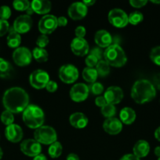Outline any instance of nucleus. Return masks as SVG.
Instances as JSON below:
<instances>
[{
    "mask_svg": "<svg viewBox=\"0 0 160 160\" xmlns=\"http://www.w3.org/2000/svg\"><path fill=\"white\" fill-rule=\"evenodd\" d=\"M29 96L26 91L20 87L7 89L3 96V104L5 109L13 113L21 112L28 106Z\"/></svg>",
    "mask_w": 160,
    "mask_h": 160,
    "instance_id": "obj_1",
    "label": "nucleus"
},
{
    "mask_svg": "<svg viewBox=\"0 0 160 160\" xmlns=\"http://www.w3.org/2000/svg\"><path fill=\"white\" fill-rule=\"evenodd\" d=\"M156 96V90L151 81L141 79L133 84L131 89V97L135 102L144 104L152 101Z\"/></svg>",
    "mask_w": 160,
    "mask_h": 160,
    "instance_id": "obj_2",
    "label": "nucleus"
},
{
    "mask_svg": "<svg viewBox=\"0 0 160 160\" xmlns=\"http://www.w3.org/2000/svg\"><path fill=\"white\" fill-rule=\"evenodd\" d=\"M22 119L28 128L36 130L43 124L45 115L40 107L35 105H28V107L23 111Z\"/></svg>",
    "mask_w": 160,
    "mask_h": 160,
    "instance_id": "obj_3",
    "label": "nucleus"
},
{
    "mask_svg": "<svg viewBox=\"0 0 160 160\" xmlns=\"http://www.w3.org/2000/svg\"><path fill=\"white\" fill-rule=\"evenodd\" d=\"M104 60L110 66L114 67H122L126 63L127 57L125 52L120 45L117 44L110 45L104 52Z\"/></svg>",
    "mask_w": 160,
    "mask_h": 160,
    "instance_id": "obj_4",
    "label": "nucleus"
},
{
    "mask_svg": "<svg viewBox=\"0 0 160 160\" xmlns=\"http://www.w3.org/2000/svg\"><path fill=\"white\" fill-rule=\"evenodd\" d=\"M35 140L42 145H51L56 142L57 134L56 131L52 127L42 126L37 128L34 132Z\"/></svg>",
    "mask_w": 160,
    "mask_h": 160,
    "instance_id": "obj_5",
    "label": "nucleus"
},
{
    "mask_svg": "<svg viewBox=\"0 0 160 160\" xmlns=\"http://www.w3.org/2000/svg\"><path fill=\"white\" fill-rule=\"evenodd\" d=\"M59 78L65 84H72L78 78V70L72 64H65L60 68Z\"/></svg>",
    "mask_w": 160,
    "mask_h": 160,
    "instance_id": "obj_6",
    "label": "nucleus"
},
{
    "mask_svg": "<svg viewBox=\"0 0 160 160\" xmlns=\"http://www.w3.org/2000/svg\"><path fill=\"white\" fill-rule=\"evenodd\" d=\"M50 76L43 70H36L31 73L29 77L30 84L35 89L45 88V86L50 81Z\"/></svg>",
    "mask_w": 160,
    "mask_h": 160,
    "instance_id": "obj_7",
    "label": "nucleus"
},
{
    "mask_svg": "<svg viewBox=\"0 0 160 160\" xmlns=\"http://www.w3.org/2000/svg\"><path fill=\"white\" fill-rule=\"evenodd\" d=\"M108 21L118 28H125L129 23L128 15L121 9H113L108 13Z\"/></svg>",
    "mask_w": 160,
    "mask_h": 160,
    "instance_id": "obj_8",
    "label": "nucleus"
},
{
    "mask_svg": "<svg viewBox=\"0 0 160 160\" xmlns=\"http://www.w3.org/2000/svg\"><path fill=\"white\" fill-rule=\"evenodd\" d=\"M13 59L17 66L25 67L31 62L32 53L26 47H19L13 52Z\"/></svg>",
    "mask_w": 160,
    "mask_h": 160,
    "instance_id": "obj_9",
    "label": "nucleus"
},
{
    "mask_svg": "<svg viewBox=\"0 0 160 160\" xmlns=\"http://www.w3.org/2000/svg\"><path fill=\"white\" fill-rule=\"evenodd\" d=\"M57 27V17L53 15L47 14L43 16L39 22V30L42 34H51Z\"/></svg>",
    "mask_w": 160,
    "mask_h": 160,
    "instance_id": "obj_10",
    "label": "nucleus"
},
{
    "mask_svg": "<svg viewBox=\"0 0 160 160\" xmlns=\"http://www.w3.org/2000/svg\"><path fill=\"white\" fill-rule=\"evenodd\" d=\"M20 151L29 157H35L41 154L42 145L35 139H26L20 144Z\"/></svg>",
    "mask_w": 160,
    "mask_h": 160,
    "instance_id": "obj_11",
    "label": "nucleus"
},
{
    "mask_svg": "<svg viewBox=\"0 0 160 160\" xmlns=\"http://www.w3.org/2000/svg\"><path fill=\"white\" fill-rule=\"evenodd\" d=\"M89 87L83 83L74 84L69 92L72 100L75 102H81L85 101L89 96Z\"/></svg>",
    "mask_w": 160,
    "mask_h": 160,
    "instance_id": "obj_12",
    "label": "nucleus"
},
{
    "mask_svg": "<svg viewBox=\"0 0 160 160\" xmlns=\"http://www.w3.org/2000/svg\"><path fill=\"white\" fill-rule=\"evenodd\" d=\"M32 23L33 21L31 16H28L27 14L20 15L14 20L13 28L18 34H25L31 30Z\"/></svg>",
    "mask_w": 160,
    "mask_h": 160,
    "instance_id": "obj_13",
    "label": "nucleus"
},
{
    "mask_svg": "<svg viewBox=\"0 0 160 160\" xmlns=\"http://www.w3.org/2000/svg\"><path fill=\"white\" fill-rule=\"evenodd\" d=\"M87 6L83 2H80L72 3L67 9L68 16L74 20L83 19L87 14Z\"/></svg>",
    "mask_w": 160,
    "mask_h": 160,
    "instance_id": "obj_14",
    "label": "nucleus"
},
{
    "mask_svg": "<svg viewBox=\"0 0 160 160\" xmlns=\"http://www.w3.org/2000/svg\"><path fill=\"white\" fill-rule=\"evenodd\" d=\"M105 100L108 104L116 105L120 102L123 98V92L118 86H111L108 88L104 95Z\"/></svg>",
    "mask_w": 160,
    "mask_h": 160,
    "instance_id": "obj_15",
    "label": "nucleus"
},
{
    "mask_svg": "<svg viewBox=\"0 0 160 160\" xmlns=\"http://www.w3.org/2000/svg\"><path fill=\"white\" fill-rule=\"evenodd\" d=\"M71 49L75 56H84L89 52V44L86 39L75 38L71 42Z\"/></svg>",
    "mask_w": 160,
    "mask_h": 160,
    "instance_id": "obj_16",
    "label": "nucleus"
},
{
    "mask_svg": "<svg viewBox=\"0 0 160 160\" xmlns=\"http://www.w3.org/2000/svg\"><path fill=\"white\" fill-rule=\"evenodd\" d=\"M5 136L6 139L10 142L17 143L23 138V131L19 125L13 123L9 126H6L5 129Z\"/></svg>",
    "mask_w": 160,
    "mask_h": 160,
    "instance_id": "obj_17",
    "label": "nucleus"
},
{
    "mask_svg": "<svg viewBox=\"0 0 160 160\" xmlns=\"http://www.w3.org/2000/svg\"><path fill=\"white\" fill-rule=\"evenodd\" d=\"M103 129L108 134L116 135L122 131V123L115 117L106 119L103 123Z\"/></svg>",
    "mask_w": 160,
    "mask_h": 160,
    "instance_id": "obj_18",
    "label": "nucleus"
},
{
    "mask_svg": "<svg viewBox=\"0 0 160 160\" xmlns=\"http://www.w3.org/2000/svg\"><path fill=\"white\" fill-rule=\"evenodd\" d=\"M94 41L96 44L100 48H108L111 45L112 38L110 33L106 30H99L96 32L94 36Z\"/></svg>",
    "mask_w": 160,
    "mask_h": 160,
    "instance_id": "obj_19",
    "label": "nucleus"
},
{
    "mask_svg": "<svg viewBox=\"0 0 160 160\" xmlns=\"http://www.w3.org/2000/svg\"><path fill=\"white\" fill-rule=\"evenodd\" d=\"M31 7L34 12L42 15H47L51 10V2L48 0H33L31 2Z\"/></svg>",
    "mask_w": 160,
    "mask_h": 160,
    "instance_id": "obj_20",
    "label": "nucleus"
},
{
    "mask_svg": "<svg viewBox=\"0 0 160 160\" xmlns=\"http://www.w3.org/2000/svg\"><path fill=\"white\" fill-rule=\"evenodd\" d=\"M71 125L77 129L85 128L88 124V118L83 112H75L69 117Z\"/></svg>",
    "mask_w": 160,
    "mask_h": 160,
    "instance_id": "obj_21",
    "label": "nucleus"
},
{
    "mask_svg": "<svg viewBox=\"0 0 160 160\" xmlns=\"http://www.w3.org/2000/svg\"><path fill=\"white\" fill-rule=\"evenodd\" d=\"M133 155L139 159L147 156L150 152V145L148 142L144 140H139L135 143L133 148Z\"/></svg>",
    "mask_w": 160,
    "mask_h": 160,
    "instance_id": "obj_22",
    "label": "nucleus"
},
{
    "mask_svg": "<svg viewBox=\"0 0 160 160\" xmlns=\"http://www.w3.org/2000/svg\"><path fill=\"white\" fill-rule=\"evenodd\" d=\"M136 112L132 108L125 107L122 109L119 113L120 121L122 123L126 125H130L133 123L136 120Z\"/></svg>",
    "mask_w": 160,
    "mask_h": 160,
    "instance_id": "obj_23",
    "label": "nucleus"
},
{
    "mask_svg": "<svg viewBox=\"0 0 160 160\" xmlns=\"http://www.w3.org/2000/svg\"><path fill=\"white\" fill-rule=\"evenodd\" d=\"M7 45L10 48H19V45L21 43V37L20 34L16 32L13 28H11L9 31V34L7 36Z\"/></svg>",
    "mask_w": 160,
    "mask_h": 160,
    "instance_id": "obj_24",
    "label": "nucleus"
},
{
    "mask_svg": "<svg viewBox=\"0 0 160 160\" xmlns=\"http://www.w3.org/2000/svg\"><path fill=\"white\" fill-rule=\"evenodd\" d=\"M98 77L97 70L95 68H90V67H86L83 70V78L86 82L93 83L96 82Z\"/></svg>",
    "mask_w": 160,
    "mask_h": 160,
    "instance_id": "obj_25",
    "label": "nucleus"
},
{
    "mask_svg": "<svg viewBox=\"0 0 160 160\" xmlns=\"http://www.w3.org/2000/svg\"><path fill=\"white\" fill-rule=\"evenodd\" d=\"M32 57L39 62H44L48 60L49 54L45 48H35L32 52Z\"/></svg>",
    "mask_w": 160,
    "mask_h": 160,
    "instance_id": "obj_26",
    "label": "nucleus"
},
{
    "mask_svg": "<svg viewBox=\"0 0 160 160\" xmlns=\"http://www.w3.org/2000/svg\"><path fill=\"white\" fill-rule=\"evenodd\" d=\"M63 147L59 142H55L50 145L48 148V154L52 159H56L62 154Z\"/></svg>",
    "mask_w": 160,
    "mask_h": 160,
    "instance_id": "obj_27",
    "label": "nucleus"
},
{
    "mask_svg": "<svg viewBox=\"0 0 160 160\" xmlns=\"http://www.w3.org/2000/svg\"><path fill=\"white\" fill-rule=\"evenodd\" d=\"M95 69L98 73V76L102 77V78L108 76L110 73V65L104 59L99 60Z\"/></svg>",
    "mask_w": 160,
    "mask_h": 160,
    "instance_id": "obj_28",
    "label": "nucleus"
},
{
    "mask_svg": "<svg viewBox=\"0 0 160 160\" xmlns=\"http://www.w3.org/2000/svg\"><path fill=\"white\" fill-rule=\"evenodd\" d=\"M12 71V66L8 61L0 58V78H6L10 75Z\"/></svg>",
    "mask_w": 160,
    "mask_h": 160,
    "instance_id": "obj_29",
    "label": "nucleus"
},
{
    "mask_svg": "<svg viewBox=\"0 0 160 160\" xmlns=\"http://www.w3.org/2000/svg\"><path fill=\"white\" fill-rule=\"evenodd\" d=\"M116 109L114 105L111 104H106L104 106L101 108V113L102 115L107 119L112 118L115 115Z\"/></svg>",
    "mask_w": 160,
    "mask_h": 160,
    "instance_id": "obj_30",
    "label": "nucleus"
},
{
    "mask_svg": "<svg viewBox=\"0 0 160 160\" xmlns=\"http://www.w3.org/2000/svg\"><path fill=\"white\" fill-rule=\"evenodd\" d=\"M143 20H144V16L139 11H134L128 16V21L132 25H137L138 23H141Z\"/></svg>",
    "mask_w": 160,
    "mask_h": 160,
    "instance_id": "obj_31",
    "label": "nucleus"
},
{
    "mask_svg": "<svg viewBox=\"0 0 160 160\" xmlns=\"http://www.w3.org/2000/svg\"><path fill=\"white\" fill-rule=\"evenodd\" d=\"M1 121L3 124L6 125V126H9V125H11L13 123L14 121V117L13 113L11 112L10 111L8 110H4L1 114Z\"/></svg>",
    "mask_w": 160,
    "mask_h": 160,
    "instance_id": "obj_32",
    "label": "nucleus"
},
{
    "mask_svg": "<svg viewBox=\"0 0 160 160\" xmlns=\"http://www.w3.org/2000/svg\"><path fill=\"white\" fill-rule=\"evenodd\" d=\"M31 6V2L28 0H15L13 2V6L16 10L26 11Z\"/></svg>",
    "mask_w": 160,
    "mask_h": 160,
    "instance_id": "obj_33",
    "label": "nucleus"
},
{
    "mask_svg": "<svg viewBox=\"0 0 160 160\" xmlns=\"http://www.w3.org/2000/svg\"><path fill=\"white\" fill-rule=\"evenodd\" d=\"M151 60L156 65L160 66V46H156L150 52Z\"/></svg>",
    "mask_w": 160,
    "mask_h": 160,
    "instance_id": "obj_34",
    "label": "nucleus"
},
{
    "mask_svg": "<svg viewBox=\"0 0 160 160\" xmlns=\"http://www.w3.org/2000/svg\"><path fill=\"white\" fill-rule=\"evenodd\" d=\"M90 92L94 95H100L104 92V86L99 82H94L89 87Z\"/></svg>",
    "mask_w": 160,
    "mask_h": 160,
    "instance_id": "obj_35",
    "label": "nucleus"
},
{
    "mask_svg": "<svg viewBox=\"0 0 160 160\" xmlns=\"http://www.w3.org/2000/svg\"><path fill=\"white\" fill-rule=\"evenodd\" d=\"M11 9L8 6H2L0 7V19L1 20H7L10 17Z\"/></svg>",
    "mask_w": 160,
    "mask_h": 160,
    "instance_id": "obj_36",
    "label": "nucleus"
},
{
    "mask_svg": "<svg viewBox=\"0 0 160 160\" xmlns=\"http://www.w3.org/2000/svg\"><path fill=\"white\" fill-rule=\"evenodd\" d=\"M50 42L49 38L45 34H41L38 37L37 40H36V45H38L39 48H44L45 46H47Z\"/></svg>",
    "mask_w": 160,
    "mask_h": 160,
    "instance_id": "obj_37",
    "label": "nucleus"
},
{
    "mask_svg": "<svg viewBox=\"0 0 160 160\" xmlns=\"http://www.w3.org/2000/svg\"><path fill=\"white\" fill-rule=\"evenodd\" d=\"M98 59L95 57L93 55L89 54L87 57L86 58V60H85V62H86V65L87 66V67H90V68H94V67H96L97 62H98Z\"/></svg>",
    "mask_w": 160,
    "mask_h": 160,
    "instance_id": "obj_38",
    "label": "nucleus"
},
{
    "mask_svg": "<svg viewBox=\"0 0 160 160\" xmlns=\"http://www.w3.org/2000/svg\"><path fill=\"white\" fill-rule=\"evenodd\" d=\"M9 31V24L7 20L0 19V37L5 35Z\"/></svg>",
    "mask_w": 160,
    "mask_h": 160,
    "instance_id": "obj_39",
    "label": "nucleus"
},
{
    "mask_svg": "<svg viewBox=\"0 0 160 160\" xmlns=\"http://www.w3.org/2000/svg\"><path fill=\"white\" fill-rule=\"evenodd\" d=\"M89 54L95 56L98 60H100V59H102V58L104 57V52H102V50L99 48H92V49L89 51Z\"/></svg>",
    "mask_w": 160,
    "mask_h": 160,
    "instance_id": "obj_40",
    "label": "nucleus"
},
{
    "mask_svg": "<svg viewBox=\"0 0 160 160\" xmlns=\"http://www.w3.org/2000/svg\"><path fill=\"white\" fill-rule=\"evenodd\" d=\"M75 34L76 38H83L86 34V30L84 27L78 26L75 28Z\"/></svg>",
    "mask_w": 160,
    "mask_h": 160,
    "instance_id": "obj_41",
    "label": "nucleus"
},
{
    "mask_svg": "<svg viewBox=\"0 0 160 160\" xmlns=\"http://www.w3.org/2000/svg\"><path fill=\"white\" fill-rule=\"evenodd\" d=\"M147 3L146 0H130V4L134 8H141Z\"/></svg>",
    "mask_w": 160,
    "mask_h": 160,
    "instance_id": "obj_42",
    "label": "nucleus"
},
{
    "mask_svg": "<svg viewBox=\"0 0 160 160\" xmlns=\"http://www.w3.org/2000/svg\"><path fill=\"white\" fill-rule=\"evenodd\" d=\"M57 84L53 81H50L45 86V89L49 92H54L57 90Z\"/></svg>",
    "mask_w": 160,
    "mask_h": 160,
    "instance_id": "obj_43",
    "label": "nucleus"
},
{
    "mask_svg": "<svg viewBox=\"0 0 160 160\" xmlns=\"http://www.w3.org/2000/svg\"><path fill=\"white\" fill-rule=\"evenodd\" d=\"M95 104L97 105V106H98V107L102 108L103 106H104L105 105L108 104V102H107V101L105 100L104 97V96H98L97 98H96Z\"/></svg>",
    "mask_w": 160,
    "mask_h": 160,
    "instance_id": "obj_44",
    "label": "nucleus"
},
{
    "mask_svg": "<svg viewBox=\"0 0 160 160\" xmlns=\"http://www.w3.org/2000/svg\"><path fill=\"white\" fill-rule=\"evenodd\" d=\"M57 24L59 27H65L67 24V19L65 17H58Z\"/></svg>",
    "mask_w": 160,
    "mask_h": 160,
    "instance_id": "obj_45",
    "label": "nucleus"
},
{
    "mask_svg": "<svg viewBox=\"0 0 160 160\" xmlns=\"http://www.w3.org/2000/svg\"><path fill=\"white\" fill-rule=\"evenodd\" d=\"M120 160H141L138 157H136V156H134L133 154H126L124 155Z\"/></svg>",
    "mask_w": 160,
    "mask_h": 160,
    "instance_id": "obj_46",
    "label": "nucleus"
},
{
    "mask_svg": "<svg viewBox=\"0 0 160 160\" xmlns=\"http://www.w3.org/2000/svg\"><path fill=\"white\" fill-rule=\"evenodd\" d=\"M66 160H80L79 157L78 156V155L75 154V153H70L69 155H67Z\"/></svg>",
    "mask_w": 160,
    "mask_h": 160,
    "instance_id": "obj_47",
    "label": "nucleus"
},
{
    "mask_svg": "<svg viewBox=\"0 0 160 160\" xmlns=\"http://www.w3.org/2000/svg\"><path fill=\"white\" fill-rule=\"evenodd\" d=\"M33 160H47V158L45 155L39 154L38 156H36L35 157H34Z\"/></svg>",
    "mask_w": 160,
    "mask_h": 160,
    "instance_id": "obj_48",
    "label": "nucleus"
},
{
    "mask_svg": "<svg viewBox=\"0 0 160 160\" xmlns=\"http://www.w3.org/2000/svg\"><path fill=\"white\" fill-rule=\"evenodd\" d=\"M155 138L156 140L160 142V127H158L155 131Z\"/></svg>",
    "mask_w": 160,
    "mask_h": 160,
    "instance_id": "obj_49",
    "label": "nucleus"
},
{
    "mask_svg": "<svg viewBox=\"0 0 160 160\" xmlns=\"http://www.w3.org/2000/svg\"><path fill=\"white\" fill-rule=\"evenodd\" d=\"M83 2L88 7V6H93L95 3V0H84Z\"/></svg>",
    "mask_w": 160,
    "mask_h": 160,
    "instance_id": "obj_50",
    "label": "nucleus"
},
{
    "mask_svg": "<svg viewBox=\"0 0 160 160\" xmlns=\"http://www.w3.org/2000/svg\"><path fill=\"white\" fill-rule=\"evenodd\" d=\"M154 153L157 157H160V146H157L154 150Z\"/></svg>",
    "mask_w": 160,
    "mask_h": 160,
    "instance_id": "obj_51",
    "label": "nucleus"
},
{
    "mask_svg": "<svg viewBox=\"0 0 160 160\" xmlns=\"http://www.w3.org/2000/svg\"><path fill=\"white\" fill-rule=\"evenodd\" d=\"M26 12H27V15L31 16V14H32L33 12H34V11H33L32 8H31V6H30V7L28 8V9H27V10H26Z\"/></svg>",
    "mask_w": 160,
    "mask_h": 160,
    "instance_id": "obj_52",
    "label": "nucleus"
},
{
    "mask_svg": "<svg viewBox=\"0 0 160 160\" xmlns=\"http://www.w3.org/2000/svg\"><path fill=\"white\" fill-rule=\"evenodd\" d=\"M3 149L1 148V147H0V159L3 158Z\"/></svg>",
    "mask_w": 160,
    "mask_h": 160,
    "instance_id": "obj_53",
    "label": "nucleus"
},
{
    "mask_svg": "<svg viewBox=\"0 0 160 160\" xmlns=\"http://www.w3.org/2000/svg\"><path fill=\"white\" fill-rule=\"evenodd\" d=\"M153 3H160V1H152Z\"/></svg>",
    "mask_w": 160,
    "mask_h": 160,
    "instance_id": "obj_54",
    "label": "nucleus"
},
{
    "mask_svg": "<svg viewBox=\"0 0 160 160\" xmlns=\"http://www.w3.org/2000/svg\"><path fill=\"white\" fill-rule=\"evenodd\" d=\"M158 160H160V157H158Z\"/></svg>",
    "mask_w": 160,
    "mask_h": 160,
    "instance_id": "obj_55",
    "label": "nucleus"
}]
</instances>
